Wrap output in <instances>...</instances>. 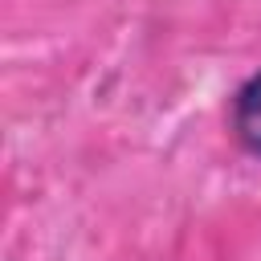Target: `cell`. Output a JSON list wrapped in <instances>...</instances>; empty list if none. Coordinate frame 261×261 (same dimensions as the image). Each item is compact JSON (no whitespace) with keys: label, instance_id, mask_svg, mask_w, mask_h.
Listing matches in <instances>:
<instances>
[{"label":"cell","instance_id":"obj_1","mask_svg":"<svg viewBox=\"0 0 261 261\" xmlns=\"http://www.w3.org/2000/svg\"><path fill=\"white\" fill-rule=\"evenodd\" d=\"M232 130L241 139L245 151L261 155V73H253L241 90H237V102H232Z\"/></svg>","mask_w":261,"mask_h":261}]
</instances>
